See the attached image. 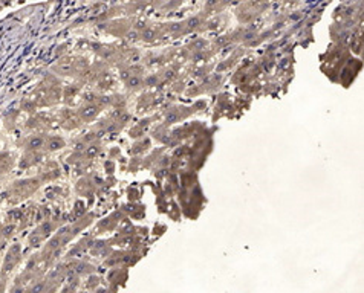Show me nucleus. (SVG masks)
Returning a JSON list of instances; mask_svg holds the SVG:
<instances>
[{
  "mask_svg": "<svg viewBox=\"0 0 364 293\" xmlns=\"http://www.w3.org/2000/svg\"><path fill=\"white\" fill-rule=\"evenodd\" d=\"M97 113V109L93 107V105H89V107H86L84 110H83V116L84 118H92L93 115Z\"/></svg>",
  "mask_w": 364,
  "mask_h": 293,
  "instance_id": "obj_1",
  "label": "nucleus"
},
{
  "mask_svg": "<svg viewBox=\"0 0 364 293\" xmlns=\"http://www.w3.org/2000/svg\"><path fill=\"white\" fill-rule=\"evenodd\" d=\"M61 145H63V142L60 141V139H52V141L49 142V148L51 150H58Z\"/></svg>",
  "mask_w": 364,
  "mask_h": 293,
  "instance_id": "obj_3",
  "label": "nucleus"
},
{
  "mask_svg": "<svg viewBox=\"0 0 364 293\" xmlns=\"http://www.w3.org/2000/svg\"><path fill=\"white\" fill-rule=\"evenodd\" d=\"M42 145H43V139L42 137H32L29 141V146H32V148H38V146H42Z\"/></svg>",
  "mask_w": 364,
  "mask_h": 293,
  "instance_id": "obj_2",
  "label": "nucleus"
}]
</instances>
